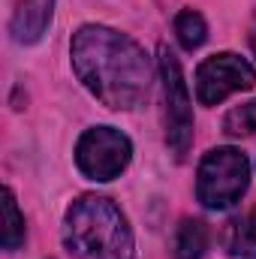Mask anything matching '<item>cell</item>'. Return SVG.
I'll list each match as a JSON object with an SVG mask.
<instances>
[{"instance_id": "ba28073f", "label": "cell", "mask_w": 256, "mask_h": 259, "mask_svg": "<svg viewBox=\"0 0 256 259\" xmlns=\"http://www.w3.org/2000/svg\"><path fill=\"white\" fill-rule=\"evenodd\" d=\"M175 259H202L208 250V226L202 220L184 217L175 229Z\"/></svg>"}, {"instance_id": "8992f818", "label": "cell", "mask_w": 256, "mask_h": 259, "mask_svg": "<svg viewBox=\"0 0 256 259\" xmlns=\"http://www.w3.org/2000/svg\"><path fill=\"white\" fill-rule=\"evenodd\" d=\"M256 84V69L241 55L220 52L205 58L196 69V97L202 106H217L235 91H250Z\"/></svg>"}, {"instance_id": "6da1fadb", "label": "cell", "mask_w": 256, "mask_h": 259, "mask_svg": "<svg viewBox=\"0 0 256 259\" xmlns=\"http://www.w3.org/2000/svg\"><path fill=\"white\" fill-rule=\"evenodd\" d=\"M78 81L112 112L139 109L151 91V58L145 49L103 24H84L72 33L69 46Z\"/></svg>"}, {"instance_id": "7c38bea8", "label": "cell", "mask_w": 256, "mask_h": 259, "mask_svg": "<svg viewBox=\"0 0 256 259\" xmlns=\"http://www.w3.org/2000/svg\"><path fill=\"white\" fill-rule=\"evenodd\" d=\"M226 250L232 256H256V244L247 232V223L244 220H232L226 226Z\"/></svg>"}, {"instance_id": "52a82bcc", "label": "cell", "mask_w": 256, "mask_h": 259, "mask_svg": "<svg viewBox=\"0 0 256 259\" xmlns=\"http://www.w3.org/2000/svg\"><path fill=\"white\" fill-rule=\"evenodd\" d=\"M52 6L55 0H18V9L12 15L15 42H36L52 21Z\"/></svg>"}, {"instance_id": "5b68a950", "label": "cell", "mask_w": 256, "mask_h": 259, "mask_svg": "<svg viewBox=\"0 0 256 259\" xmlns=\"http://www.w3.org/2000/svg\"><path fill=\"white\" fill-rule=\"evenodd\" d=\"M133 142L115 127H91L75 145V166L91 181H112L127 169Z\"/></svg>"}, {"instance_id": "3957f363", "label": "cell", "mask_w": 256, "mask_h": 259, "mask_svg": "<svg viewBox=\"0 0 256 259\" xmlns=\"http://www.w3.org/2000/svg\"><path fill=\"white\" fill-rule=\"evenodd\" d=\"M250 184V163L238 148H214L202 157L196 172V199L211 208H232Z\"/></svg>"}, {"instance_id": "277c9868", "label": "cell", "mask_w": 256, "mask_h": 259, "mask_svg": "<svg viewBox=\"0 0 256 259\" xmlns=\"http://www.w3.org/2000/svg\"><path fill=\"white\" fill-rule=\"evenodd\" d=\"M160 78H163V103H166V142L178 160L193 145V106L187 94V81L178 58L160 46Z\"/></svg>"}, {"instance_id": "5bb4252c", "label": "cell", "mask_w": 256, "mask_h": 259, "mask_svg": "<svg viewBox=\"0 0 256 259\" xmlns=\"http://www.w3.org/2000/svg\"><path fill=\"white\" fill-rule=\"evenodd\" d=\"M250 46H253V52H256V21H253V27H250Z\"/></svg>"}, {"instance_id": "9c48e42d", "label": "cell", "mask_w": 256, "mask_h": 259, "mask_svg": "<svg viewBox=\"0 0 256 259\" xmlns=\"http://www.w3.org/2000/svg\"><path fill=\"white\" fill-rule=\"evenodd\" d=\"M175 36H178V42L187 52H193V49H199L208 39V24H205V18L196 9H181L175 15Z\"/></svg>"}, {"instance_id": "8fae6325", "label": "cell", "mask_w": 256, "mask_h": 259, "mask_svg": "<svg viewBox=\"0 0 256 259\" xmlns=\"http://www.w3.org/2000/svg\"><path fill=\"white\" fill-rule=\"evenodd\" d=\"M223 130L229 136H253L256 133V100L229 109V115L223 118Z\"/></svg>"}, {"instance_id": "30bf717a", "label": "cell", "mask_w": 256, "mask_h": 259, "mask_svg": "<svg viewBox=\"0 0 256 259\" xmlns=\"http://www.w3.org/2000/svg\"><path fill=\"white\" fill-rule=\"evenodd\" d=\"M24 241V217L15 205V193L9 187H3V247L15 250Z\"/></svg>"}, {"instance_id": "7a4b0ae2", "label": "cell", "mask_w": 256, "mask_h": 259, "mask_svg": "<svg viewBox=\"0 0 256 259\" xmlns=\"http://www.w3.org/2000/svg\"><path fill=\"white\" fill-rule=\"evenodd\" d=\"M64 244L75 259H136L127 217L106 196H78L64 217Z\"/></svg>"}, {"instance_id": "4fadbf2b", "label": "cell", "mask_w": 256, "mask_h": 259, "mask_svg": "<svg viewBox=\"0 0 256 259\" xmlns=\"http://www.w3.org/2000/svg\"><path fill=\"white\" fill-rule=\"evenodd\" d=\"M244 223H247V232H250V238H253V244H256V208L247 214V220H244Z\"/></svg>"}]
</instances>
